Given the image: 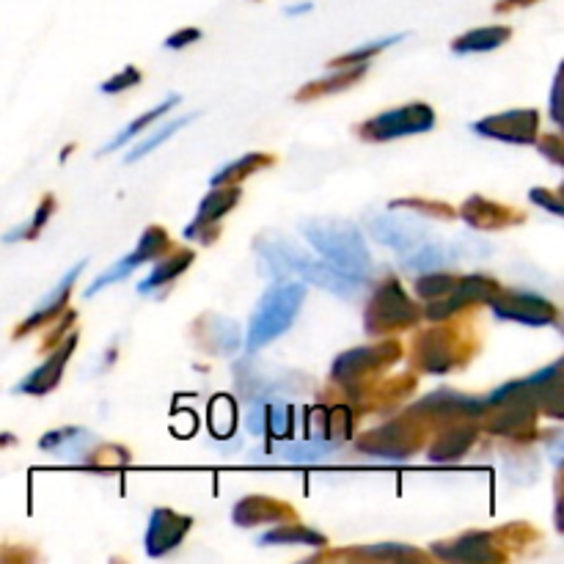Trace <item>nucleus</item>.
Here are the masks:
<instances>
[{"instance_id": "1", "label": "nucleus", "mask_w": 564, "mask_h": 564, "mask_svg": "<svg viewBox=\"0 0 564 564\" xmlns=\"http://www.w3.org/2000/svg\"><path fill=\"white\" fill-rule=\"evenodd\" d=\"M256 248L265 259V265L273 270V276L287 278V276H300L303 281H309L314 287L328 289L339 298H350L358 292L364 278L353 276V273H344L342 267L331 265L325 259H314V256L303 254L295 245L281 240V237H259Z\"/></svg>"}, {"instance_id": "2", "label": "nucleus", "mask_w": 564, "mask_h": 564, "mask_svg": "<svg viewBox=\"0 0 564 564\" xmlns=\"http://www.w3.org/2000/svg\"><path fill=\"white\" fill-rule=\"evenodd\" d=\"M479 353V339L471 325H432L419 331L410 344V366L427 375H446L452 369H465Z\"/></svg>"}, {"instance_id": "3", "label": "nucleus", "mask_w": 564, "mask_h": 564, "mask_svg": "<svg viewBox=\"0 0 564 564\" xmlns=\"http://www.w3.org/2000/svg\"><path fill=\"white\" fill-rule=\"evenodd\" d=\"M300 232L325 262L342 267L344 273H353L358 278L369 276L372 256L366 248L364 234L355 223L342 218H309L300 223Z\"/></svg>"}, {"instance_id": "4", "label": "nucleus", "mask_w": 564, "mask_h": 564, "mask_svg": "<svg viewBox=\"0 0 564 564\" xmlns=\"http://www.w3.org/2000/svg\"><path fill=\"white\" fill-rule=\"evenodd\" d=\"M303 298H306L303 281H278L267 289L256 311L251 314L248 333H245V347L256 353L265 344L276 342L278 336H284L298 317Z\"/></svg>"}, {"instance_id": "5", "label": "nucleus", "mask_w": 564, "mask_h": 564, "mask_svg": "<svg viewBox=\"0 0 564 564\" xmlns=\"http://www.w3.org/2000/svg\"><path fill=\"white\" fill-rule=\"evenodd\" d=\"M421 320V306L402 287L399 278H386L369 295L364 309L366 336H394L410 331Z\"/></svg>"}, {"instance_id": "6", "label": "nucleus", "mask_w": 564, "mask_h": 564, "mask_svg": "<svg viewBox=\"0 0 564 564\" xmlns=\"http://www.w3.org/2000/svg\"><path fill=\"white\" fill-rule=\"evenodd\" d=\"M399 358H402V344L397 339L364 344V347H355V350L336 355V361L331 366V380L339 388H344L350 397H355L358 391L372 386L388 366L397 364Z\"/></svg>"}, {"instance_id": "7", "label": "nucleus", "mask_w": 564, "mask_h": 564, "mask_svg": "<svg viewBox=\"0 0 564 564\" xmlns=\"http://www.w3.org/2000/svg\"><path fill=\"white\" fill-rule=\"evenodd\" d=\"M435 122H438V116L427 102H410L394 111L380 113L369 122H361L355 135L369 144H386V141H397V138H408V135L430 133Z\"/></svg>"}, {"instance_id": "8", "label": "nucleus", "mask_w": 564, "mask_h": 564, "mask_svg": "<svg viewBox=\"0 0 564 564\" xmlns=\"http://www.w3.org/2000/svg\"><path fill=\"white\" fill-rule=\"evenodd\" d=\"M424 432L427 430L421 424H416L410 416L402 413V416L380 424L375 430H366L355 441V446H358V452L372 454L380 460H408L421 449Z\"/></svg>"}, {"instance_id": "9", "label": "nucleus", "mask_w": 564, "mask_h": 564, "mask_svg": "<svg viewBox=\"0 0 564 564\" xmlns=\"http://www.w3.org/2000/svg\"><path fill=\"white\" fill-rule=\"evenodd\" d=\"M482 408H485L482 399L468 397V394H460L452 388H441L430 397L419 399L416 405H410L405 410V416L421 424L424 430H430V427H443V424H452V421L479 419Z\"/></svg>"}, {"instance_id": "10", "label": "nucleus", "mask_w": 564, "mask_h": 564, "mask_svg": "<svg viewBox=\"0 0 564 564\" xmlns=\"http://www.w3.org/2000/svg\"><path fill=\"white\" fill-rule=\"evenodd\" d=\"M498 281L490 276H463L454 281V287L438 300H430V306L421 311V317L430 322L452 320L457 314H463L471 306L487 303L498 292Z\"/></svg>"}, {"instance_id": "11", "label": "nucleus", "mask_w": 564, "mask_h": 564, "mask_svg": "<svg viewBox=\"0 0 564 564\" xmlns=\"http://www.w3.org/2000/svg\"><path fill=\"white\" fill-rule=\"evenodd\" d=\"M490 309L498 320L520 322V325H531V328H545V325H556L559 320V309L551 300L531 295V292H518V289H498L493 298L487 300Z\"/></svg>"}, {"instance_id": "12", "label": "nucleus", "mask_w": 564, "mask_h": 564, "mask_svg": "<svg viewBox=\"0 0 564 564\" xmlns=\"http://www.w3.org/2000/svg\"><path fill=\"white\" fill-rule=\"evenodd\" d=\"M471 130L490 141L512 146H531L540 135V111L537 108H515V111L493 113L471 124Z\"/></svg>"}, {"instance_id": "13", "label": "nucleus", "mask_w": 564, "mask_h": 564, "mask_svg": "<svg viewBox=\"0 0 564 564\" xmlns=\"http://www.w3.org/2000/svg\"><path fill=\"white\" fill-rule=\"evenodd\" d=\"M240 199H243L240 185H215V188L201 199L196 218H193V223L185 226V232L182 234H185L188 240H199L201 245H212L218 240V234H221V221L240 204Z\"/></svg>"}, {"instance_id": "14", "label": "nucleus", "mask_w": 564, "mask_h": 564, "mask_svg": "<svg viewBox=\"0 0 564 564\" xmlns=\"http://www.w3.org/2000/svg\"><path fill=\"white\" fill-rule=\"evenodd\" d=\"M171 248H174V245L168 240V232L163 226H146L144 234H141V240L135 245L133 254L122 256L116 265L108 267V270H105V273H102V276L86 289V298H94V295L102 292L105 287L119 284V281L130 276L133 270H138V267L146 265V262H155V259H160V256L166 254V251H171Z\"/></svg>"}, {"instance_id": "15", "label": "nucleus", "mask_w": 564, "mask_h": 564, "mask_svg": "<svg viewBox=\"0 0 564 564\" xmlns=\"http://www.w3.org/2000/svg\"><path fill=\"white\" fill-rule=\"evenodd\" d=\"M430 553L443 562H507L496 531H465L454 540L432 542Z\"/></svg>"}, {"instance_id": "16", "label": "nucleus", "mask_w": 564, "mask_h": 564, "mask_svg": "<svg viewBox=\"0 0 564 564\" xmlns=\"http://www.w3.org/2000/svg\"><path fill=\"white\" fill-rule=\"evenodd\" d=\"M366 232L375 237L377 243L394 248L399 254H410L413 248L430 240V229L410 215H397V212H375L366 215Z\"/></svg>"}, {"instance_id": "17", "label": "nucleus", "mask_w": 564, "mask_h": 564, "mask_svg": "<svg viewBox=\"0 0 564 564\" xmlns=\"http://www.w3.org/2000/svg\"><path fill=\"white\" fill-rule=\"evenodd\" d=\"M75 347H78V333L72 331L67 339L50 350L47 361L42 366H36L31 375H25L17 386H14V394H25V397H47L50 391H56L61 377L67 372L69 358L75 355Z\"/></svg>"}, {"instance_id": "18", "label": "nucleus", "mask_w": 564, "mask_h": 564, "mask_svg": "<svg viewBox=\"0 0 564 564\" xmlns=\"http://www.w3.org/2000/svg\"><path fill=\"white\" fill-rule=\"evenodd\" d=\"M86 259H80L78 265L69 270L67 276L58 281L56 287L47 292L45 298H42V303L36 306L34 314H28L17 328H14L12 339H25L28 333H34L36 328H45V325H50V322H56L64 311H67V303H69V295H72V287H75V281H78V276L86 270Z\"/></svg>"}, {"instance_id": "19", "label": "nucleus", "mask_w": 564, "mask_h": 564, "mask_svg": "<svg viewBox=\"0 0 564 564\" xmlns=\"http://www.w3.org/2000/svg\"><path fill=\"white\" fill-rule=\"evenodd\" d=\"M193 529V518L190 515H179L174 509L157 507L149 515V526H146L144 548L149 556H166L174 548H179V542L185 540V534Z\"/></svg>"}, {"instance_id": "20", "label": "nucleus", "mask_w": 564, "mask_h": 564, "mask_svg": "<svg viewBox=\"0 0 564 564\" xmlns=\"http://www.w3.org/2000/svg\"><path fill=\"white\" fill-rule=\"evenodd\" d=\"M476 438H479V424L474 419L443 424V427H438V435L432 438L427 457H430V463L438 465L457 463L474 449Z\"/></svg>"}, {"instance_id": "21", "label": "nucleus", "mask_w": 564, "mask_h": 564, "mask_svg": "<svg viewBox=\"0 0 564 564\" xmlns=\"http://www.w3.org/2000/svg\"><path fill=\"white\" fill-rule=\"evenodd\" d=\"M457 215L463 218L474 232H498V229H509L526 221V215L518 210H512L501 201H490L485 196H471L460 204Z\"/></svg>"}, {"instance_id": "22", "label": "nucleus", "mask_w": 564, "mask_h": 564, "mask_svg": "<svg viewBox=\"0 0 564 564\" xmlns=\"http://www.w3.org/2000/svg\"><path fill=\"white\" fill-rule=\"evenodd\" d=\"M234 526L240 529H254V526H265V523H289V520H300L292 504L278 501L270 496H245L240 498L232 509Z\"/></svg>"}, {"instance_id": "23", "label": "nucleus", "mask_w": 564, "mask_h": 564, "mask_svg": "<svg viewBox=\"0 0 564 564\" xmlns=\"http://www.w3.org/2000/svg\"><path fill=\"white\" fill-rule=\"evenodd\" d=\"M193 339L204 353L212 355H229L243 344L237 322L226 320L221 314H201L193 322Z\"/></svg>"}, {"instance_id": "24", "label": "nucleus", "mask_w": 564, "mask_h": 564, "mask_svg": "<svg viewBox=\"0 0 564 564\" xmlns=\"http://www.w3.org/2000/svg\"><path fill=\"white\" fill-rule=\"evenodd\" d=\"M413 388H416V375L402 372V375H394L391 380H380V377H377L372 386H366L364 391H358L353 399L361 402L364 413H377V410H386L399 405L408 394H413Z\"/></svg>"}, {"instance_id": "25", "label": "nucleus", "mask_w": 564, "mask_h": 564, "mask_svg": "<svg viewBox=\"0 0 564 564\" xmlns=\"http://www.w3.org/2000/svg\"><path fill=\"white\" fill-rule=\"evenodd\" d=\"M155 262V270L138 284V292H141V295H152L157 289L168 287L171 281H177V278L196 262V254H193L190 248H171V251H166V254L160 256V259H155Z\"/></svg>"}, {"instance_id": "26", "label": "nucleus", "mask_w": 564, "mask_h": 564, "mask_svg": "<svg viewBox=\"0 0 564 564\" xmlns=\"http://www.w3.org/2000/svg\"><path fill=\"white\" fill-rule=\"evenodd\" d=\"M369 72V64H355V67H336L331 75H325L320 80H311L303 89H298L295 100L298 102H311L320 100V97H331V94H339V91L353 89L358 80L364 78Z\"/></svg>"}, {"instance_id": "27", "label": "nucleus", "mask_w": 564, "mask_h": 564, "mask_svg": "<svg viewBox=\"0 0 564 564\" xmlns=\"http://www.w3.org/2000/svg\"><path fill=\"white\" fill-rule=\"evenodd\" d=\"M251 430L254 435H267V438H289L295 430V410L287 405H265V408L251 410Z\"/></svg>"}, {"instance_id": "28", "label": "nucleus", "mask_w": 564, "mask_h": 564, "mask_svg": "<svg viewBox=\"0 0 564 564\" xmlns=\"http://www.w3.org/2000/svg\"><path fill=\"white\" fill-rule=\"evenodd\" d=\"M512 39V28L509 25H485V28H474V31H465L463 36H457L452 42L454 53H490L504 47Z\"/></svg>"}, {"instance_id": "29", "label": "nucleus", "mask_w": 564, "mask_h": 564, "mask_svg": "<svg viewBox=\"0 0 564 564\" xmlns=\"http://www.w3.org/2000/svg\"><path fill=\"white\" fill-rule=\"evenodd\" d=\"M350 556H364V559H377V562H405V559H419L424 562L427 553L419 548H410L402 542H377V545H366V548H353V551H331L320 556V559H350Z\"/></svg>"}, {"instance_id": "30", "label": "nucleus", "mask_w": 564, "mask_h": 564, "mask_svg": "<svg viewBox=\"0 0 564 564\" xmlns=\"http://www.w3.org/2000/svg\"><path fill=\"white\" fill-rule=\"evenodd\" d=\"M259 545H314L322 548L328 545V537L322 531L303 526L300 520H289V523H276V529L265 531L259 537Z\"/></svg>"}, {"instance_id": "31", "label": "nucleus", "mask_w": 564, "mask_h": 564, "mask_svg": "<svg viewBox=\"0 0 564 564\" xmlns=\"http://www.w3.org/2000/svg\"><path fill=\"white\" fill-rule=\"evenodd\" d=\"M179 102H182V97H179V94H171L168 100H163L160 105H155V108H149L146 113H141L138 119H133V122L127 124V127H122V130H119V135L113 138L111 144L102 146L100 155H111V152H116V149H122V146L130 144L135 135L144 133V130H149V127H152V124L160 122V119H163L168 111H174V108H177Z\"/></svg>"}, {"instance_id": "32", "label": "nucleus", "mask_w": 564, "mask_h": 564, "mask_svg": "<svg viewBox=\"0 0 564 564\" xmlns=\"http://www.w3.org/2000/svg\"><path fill=\"white\" fill-rule=\"evenodd\" d=\"M314 419L320 421V435L322 441L328 443H339L347 441L353 435V424H355V413L350 405H333V408H317L311 413Z\"/></svg>"}, {"instance_id": "33", "label": "nucleus", "mask_w": 564, "mask_h": 564, "mask_svg": "<svg viewBox=\"0 0 564 564\" xmlns=\"http://www.w3.org/2000/svg\"><path fill=\"white\" fill-rule=\"evenodd\" d=\"M276 166V155H267V152H251V155H243L234 163H226V166L210 179V185H240L243 179L254 177L256 171H265V168Z\"/></svg>"}, {"instance_id": "34", "label": "nucleus", "mask_w": 564, "mask_h": 564, "mask_svg": "<svg viewBox=\"0 0 564 564\" xmlns=\"http://www.w3.org/2000/svg\"><path fill=\"white\" fill-rule=\"evenodd\" d=\"M454 262V248H446L443 243H421L419 248H413L405 259L408 270L416 273H430V270H441L443 265H452Z\"/></svg>"}, {"instance_id": "35", "label": "nucleus", "mask_w": 564, "mask_h": 564, "mask_svg": "<svg viewBox=\"0 0 564 564\" xmlns=\"http://www.w3.org/2000/svg\"><path fill=\"white\" fill-rule=\"evenodd\" d=\"M53 212H56V196L53 193H45V199L39 201V207L34 210L31 215V221L23 223V226H17L12 229L9 234H3V243H20V240H36L42 229L47 226V221L53 218Z\"/></svg>"}, {"instance_id": "36", "label": "nucleus", "mask_w": 564, "mask_h": 564, "mask_svg": "<svg viewBox=\"0 0 564 564\" xmlns=\"http://www.w3.org/2000/svg\"><path fill=\"white\" fill-rule=\"evenodd\" d=\"M190 122H193V116H182V119H174V122L160 124L155 133L149 135V138H144L141 144L135 146L133 152H127V157H124V163H138L141 157L152 155L157 146L166 144V141H171V138H174V135H177L179 130H182V127H185V124H190Z\"/></svg>"}, {"instance_id": "37", "label": "nucleus", "mask_w": 564, "mask_h": 564, "mask_svg": "<svg viewBox=\"0 0 564 564\" xmlns=\"http://www.w3.org/2000/svg\"><path fill=\"white\" fill-rule=\"evenodd\" d=\"M405 39V34H394V36H383V39H375V42H366V45L355 47L350 53H344V56L333 58L331 61V69L336 67H355V64H369V58L377 56V53H383L388 47L399 45Z\"/></svg>"}, {"instance_id": "38", "label": "nucleus", "mask_w": 564, "mask_h": 564, "mask_svg": "<svg viewBox=\"0 0 564 564\" xmlns=\"http://www.w3.org/2000/svg\"><path fill=\"white\" fill-rule=\"evenodd\" d=\"M391 210H408L416 212V215L435 218V221H454V218H457V210H454L452 204L432 199H397L391 201Z\"/></svg>"}, {"instance_id": "39", "label": "nucleus", "mask_w": 564, "mask_h": 564, "mask_svg": "<svg viewBox=\"0 0 564 564\" xmlns=\"http://www.w3.org/2000/svg\"><path fill=\"white\" fill-rule=\"evenodd\" d=\"M454 281H457V276H449V273H438V270H430V273H421L419 278H416V295H419L421 300H438L443 298L449 289L454 287Z\"/></svg>"}, {"instance_id": "40", "label": "nucleus", "mask_w": 564, "mask_h": 564, "mask_svg": "<svg viewBox=\"0 0 564 564\" xmlns=\"http://www.w3.org/2000/svg\"><path fill=\"white\" fill-rule=\"evenodd\" d=\"M130 460H133V457H130V452H127L124 446L105 443L97 452H86L83 465H89V468H122V465H127Z\"/></svg>"}, {"instance_id": "41", "label": "nucleus", "mask_w": 564, "mask_h": 564, "mask_svg": "<svg viewBox=\"0 0 564 564\" xmlns=\"http://www.w3.org/2000/svg\"><path fill=\"white\" fill-rule=\"evenodd\" d=\"M226 402H229V397H218L210 405V427L218 438H229L237 427V410L229 408V413H223Z\"/></svg>"}, {"instance_id": "42", "label": "nucleus", "mask_w": 564, "mask_h": 564, "mask_svg": "<svg viewBox=\"0 0 564 564\" xmlns=\"http://www.w3.org/2000/svg\"><path fill=\"white\" fill-rule=\"evenodd\" d=\"M80 438H86V430H80V427H61V430H50L47 435L39 438V449L42 452H58V449H67L69 443L80 441Z\"/></svg>"}, {"instance_id": "43", "label": "nucleus", "mask_w": 564, "mask_h": 564, "mask_svg": "<svg viewBox=\"0 0 564 564\" xmlns=\"http://www.w3.org/2000/svg\"><path fill=\"white\" fill-rule=\"evenodd\" d=\"M141 80H144L141 69L124 67L122 72H116L113 78L105 80V83L100 86V91H102V94H122V91H127V89H135V86H138Z\"/></svg>"}, {"instance_id": "44", "label": "nucleus", "mask_w": 564, "mask_h": 564, "mask_svg": "<svg viewBox=\"0 0 564 564\" xmlns=\"http://www.w3.org/2000/svg\"><path fill=\"white\" fill-rule=\"evenodd\" d=\"M529 199H531V204H537V207H542V210H548L551 215H556V218H562L564 215V204H562V196H559V190L531 188Z\"/></svg>"}, {"instance_id": "45", "label": "nucleus", "mask_w": 564, "mask_h": 564, "mask_svg": "<svg viewBox=\"0 0 564 564\" xmlns=\"http://www.w3.org/2000/svg\"><path fill=\"white\" fill-rule=\"evenodd\" d=\"M537 149H540V155H545L551 160L553 166H562L564 163V141L559 135H537Z\"/></svg>"}, {"instance_id": "46", "label": "nucleus", "mask_w": 564, "mask_h": 564, "mask_svg": "<svg viewBox=\"0 0 564 564\" xmlns=\"http://www.w3.org/2000/svg\"><path fill=\"white\" fill-rule=\"evenodd\" d=\"M56 322H58L56 328L47 333L45 342H42V347H45V350H53V347H56L61 339H64V331H72V328H75V322H78V311L67 309L64 314H61V317H58Z\"/></svg>"}, {"instance_id": "47", "label": "nucleus", "mask_w": 564, "mask_h": 564, "mask_svg": "<svg viewBox=\"0 0 564 564\" xmlns=\"http://www.w3.org/2000/svg\"><path fill=\"white\" fill-rule=\"evenodd\" d=\"M201 28H182V31H177V34H171L163 42V47H168V50H182V47H188V45H196L201 39Z\"/></svg>"}, {"instance_id": "48", "label": "nucleus", "mask_w": 564, "mask_h": 564, "mask_svg": "<svg viewBox=\"0 0 564 564\" xmlns=\"http://www.w3.org/2000/svg\"><path fill=\"white\" fill-rule=\"evenodd\" d=\"M31 559H36L34 551L12 548V545H0V562H31Z\"/></svg>"}, {"instance_id": "49", "label": "nucleus", "mask_w": 564, "mask_h": 564, "mask_svg": "<svg viewBox=\"0 0 564 564\" xmlns=\"http://www.w3.org/2000/svg\"><path fill=\"white\" fill-rule=\"evenodd\" d=\"M559 86H562V69L556 72V78H553V89H551V119L556 124H562V111H559Z\"/></svg>"}, {"instance_id": "50", "label": "nucleus", "mask_w": 564, "mask_h": 564, "mask_svg": "<svg viewBox=\"0 0 564 564\" xmlns=\"http://www.w3.org/2000/svg\"><path fill=\"white\" fill-rule=\"evenodd\" d=\"M534 3H540V0H496V12H515V9H526V6H534Z\"/></svg>"}, {"instance_id": "51", "label": "nucleus", "mask_w": 564, "mask_h": 564, "mask_svg": "<svg viewBox=\"0 0 564 564\" xmlns=\"http://www.w3.org/2000/svg\"><path fill=\"white\" fill-rule=\"evenodd\" d=\"M311 9H314V3H311V0H306V3H295V6H287V9H284V14H287V17H298V14H306V12H311Z\"/></svg>"}, {"instance_id": "52", "label": "nucleus", "mask_w": 564, "mask_h": 564, "mask_svg": "<svg viewBox=\"0 0 564 564\" xmlns=\"http://www.w3.org/2000/svg\"><path fill=\"white\" fill-rule=\"evenodd\" d=\"M14 443H17L14 432H0V449H3V446H14Z\"/></svg>"}]
</instances>
